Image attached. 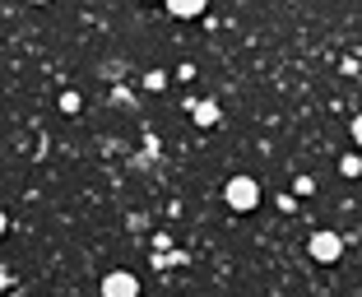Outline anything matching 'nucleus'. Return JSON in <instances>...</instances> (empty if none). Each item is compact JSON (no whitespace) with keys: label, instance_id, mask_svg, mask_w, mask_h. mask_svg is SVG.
<instances>
[{"label":"nucleus","instance_id":"obj_7","mask_svg":"<svg viewBox=\"0 0 362 297\" xmlns=\"http://www.w3.org/2000/svg\"><path fill=\"white\" fill-rule=\"evenodd\" d=\"M0 237H5V209H0Z\"/></svg>","mask_w":362,"mask_h":297},{"label":"nucleus","instance_id":"obj_2","mask_svg":"<svg viewBox=\"0 0 362 297\" xmlns=\"http://www.w3.org/2000/svg\"><path fill=\"white\" fill-rule=\"evenodd\" d=\"M103 297H139V279L130 269H112L103 279Z\"/></svg>","mask_w":362,"mask_h":297},{"label":"nucleus","instance_id":"obj_6","mask_svg":"<svg viewBox=\"0 0 362 297\" xmlns=\"http://www.w3.org/2000/svg\"><path fill=\"white\" fill-rule=\"evenodd\" d=\"M353 139H358V148H362V117H353Z\"/></svg>","mask_w":362,"mask_h":297},{"label":"nucleus","instance_id":"obj_5","mask_svg":"<svg viewBox=\"0 0 362 297\" xmlns=\"http://www.w3.org/2000/svg\"><path fill=\"white\" fill-rule=\"evenodd\" d=\"M195 121H200V126H214V121H218V107H214V103L195 107Z\"/></svg>","mask_w":362,"mask_h":297},{"label":"nucleus","instance_id":"obj_3","mask_svg":"<svg viewBox=\"0 0 362 297\" xmlns=\"http://www.w3.org/2000/svg\"><path fill=\"white\" fill-rule=\"evenodd\" d=\"M339 251H344V242L334 233H316V237H311V255H316L320 265H334V260H339Z\"/></svg>","mask_w":362,"mask_h":297},{"label":"nucleus","instance_id":"obj_1","mask_svg":"<svg viewBox=\"0 0 362 297\" xmlns=\"http://www.w3.org/2000/svg\"><path fill=\"white\" fill-rule=\"evenodd\" d=\"M223 195H228V204H233V209H256V200H260V186L251 177H233L223 186Z\"/></svg>","mask_w":362,"mask_h":297},{"label":"nucleus","instance_id":"obj_4","mask_svg":"<svg viewBox=\"0 0 362 297\" xmlns=\"http://www.w3.org/2000/svg\"><path fill=\"white\" fill-rule=\"evenodd\" d=\"M163 5H168V14H177V19H195V14H204L209 0H163Z\"/></svg>","mask_w":362,"mask_h":297},{"label":"nucleus","instance_id":"obj_8","mask_svg":"<svg viewBox=\"0 0 362 297\" xmlns=\"http://www.w3.org/2000/svg\"><path fill=\"white\" fill-rule=\"evenodd\" d=\"M37 5H47V0H37Z\"/></svg>","mask_w":362,"mask_h":297}]
</instances>
